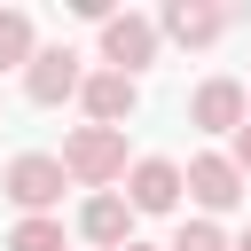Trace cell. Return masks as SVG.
I'll use <instances>...</instances> for the list:
<instances>
[{
	"label": "cell",
	"instance_id": "obj_15",
	"mask_svg": "<svg viewBox=\"0 0 251 251\" xmlns=\"http://www.w3.org/2000/svg\"><path fill=\"white\" fill-rule=\"evenodd\" d=\"M235 251H251V235H235Z\"/></svg>",
	"mask_w": 251,
	"mask_h": 251
},
{
	"label": "cell",
	"instance_id": "obj_12",
	"mask_svg": "<svg viewBox=\"0 0 251 251\" xmlns=\"http://www.w3.org/2000/svg\"><path fill=\"white\" fill-rule=\"evenodd\" d=\"M8 251H71V243H63V220H16Z\"/></svg>",
	"mask_w": 251,
	"mask_h": 251
},
{
	"label": "cell",
	"instance_id": "obj_2",
	"mask_svg": "<svg viewBox=\"0 0 251 251\" xmlns=\"http://www.w3.org/2000/svg\"><path fill=\"white\" fill-rule=\"evenodd\" d=\"M63 173H71L78 188L126 180V133H118V126H78V133L63 141Z\"/></svg>",
	"mask_w": 251,
	"mask_h": 251
},
{
	"label": "cell",
	"instance_id": "obj_9",
	"mask_svg": "<svg viewBox=\"0 0 251 251\" xmlns=\"http://www.w3.org/2000/svg\"><path fill=\"white\" fill-rule=\"evenodd\" d=\"M220 31H227V8H212V0H173L157 16V39H180V47H212Z\"/></svg>",
	"mask_w": 251,
	"mask_h": 251
},
{
	"label": "cell",
	"instance_id": "obj_4",
	"mask_svg": "<svg viewBox=\"0 0 251 251\" xmlns=\"http://www.w3.org/2000/svg\"><path fill=\"white\" fill-rule=\"evenodd\" d=\"M86 86V71H78V55L71 47H39L31 63H24V94L39 102V110H55V102H71Z\"/></svg>",
	"mask_w": 251,
	"mask_h": 251
},
{
	"label": "cell",
	"instance_id": "obj_10",
	"mask_svg": "<svg viewBox=\"0 0 251 251\" xmlns=\"http://www.w3.org/2000/svg\"><path fill=\"white\" fill-rule=\"evenodd\" d=\"M78 102H86V118H94V126H126V118H133V102H141V86H133L126 71H86Z\"/></svg>",
	"mask_w": 251,
	"mask_h": 251
},
{
	"label": "cell",
	"instance_id": "obj_1",
	"mask_svg": "<svg viewBox=\"0 0 251 251\" xmlns=\"http://www.w3.org/2000/svg\"><path fill=\"white\" fill-rule=\"evenodd\" d=\"M63 157H39V149H24V157H8V173H0V188H8V204L24 212V220H55V204H63Z\"/></svg>",
	"mask_w": 251,
	"mask_h": 251
},
{
	"label": "cell",
	"instance_id": "obj_17",
	"mask_svg": "<svg viewBox=\"0 0 251 251\" xmlns=\"http://www.w3.org/2000/svg\"><path fill=\"white\" fill-rule=\"evenodd\" d=\"M243 102H251V86H243Z\"/></svg>",
	"mask_w": 251,
	"mask_h": 251
},
{
	"label": "cell",
	"instance_id": "obj_3",
	"mask_svg": "<svg viewBox=\"0 0 251 251\" xmlns=\"http://www.w3.org/2000/svg\"><path fill=\"white\" fill-rule=\"evenodd\" d=\"M149 63H157V16H133V8L110 16V24H102V71H126V78H133V71H149Z\"/></svg>",
	"mask_w": 251,
	"mask_h": 251
},
{
	"label": "cell",
	"instance_id": "obj_6",
	"mask_svg": "<svg viewBox=\"0 0 251 251\" xmlns=\"http://www.w3.org/2000/svg\"><path fill=\"white\" fill-rule=\"evenodd\" d=\"M126 204L133 212H173L180 204V165L173 157H133L126 165Z\"/></svg>",
	"mask_w": 251,
	"mask_h": 251
},
{
	"label": "cell",
	"instance_id": "obj_16",
	"mask_svg": "<svg viewBox=\"0 0 251 251\" xmlns=\"http://www.w3.org/2000/svg\"><path fill=\"white\" fill-rule=\"evenodd\" d=\"M126 251H149V243H126Z\"/></svg>",
	"mask_w": 251,
	"mask_h": 251
},
{
	"label": "cell",
	"instance_id": "obj_13",
	"mask_svg": "<svg viewBox=\"0 0 251 251\" xmlns=\"http://www.w3.org/2000/svg\"><path fill=\"white\" fill-rule=\"evenodd\" d=\"M165 251H235V243L220 235V220H188V227H180V235H173Z\"/></svg>",
	"mask_w": 251,
	"mask_h": 251
},
{
	"label": "cell",
	"instance_id": "obj_8",
	"mask_svg": "<svg viewBox=\"0 0 251 251\" xmlns=\"http://www.w3.org/2000/svg\"><path fill=\"white\" fill-rule=\"evenodd\" d=\"M78 235H86L94 251H126V243H133V204L110 196V188L86 196V204H78Z\"/></svg>",
	"mask_w": 251,
	"mask_h": 251
},
{
	"label": "cell",
	"instance_id": "obj_11",
	"mask_svg": "<svg viewBox=\"0 0 251 251\" xmlns=\"http://www.w3.org/2000/svg\"><path fill=\"white\" fill-rule=\"evenodd\" d=\"M39 55V39H31V16L24 8H0V71H24Z\"/></svg>",
	"mask_w": 251,
	"mask_h": 251
},
{
	"label": "cell",
	"instance_id": "obj_14",
	"mask_svg": "<svg viewBox=\"0 0 251 251\" xmlns=\"http://www.w3.org/2000/svg\"><path fill=\"white\" fill-rule=\"evenodd\" d=\"M227 165H235V173H243V180H251V118H243V126H235V149H227Z\"/></svg>",
	"mask_w": 251,
	"mask_h": 251
},
{
	"label": "cell",
	"instance_id": "obj_7",
	"mask_svg": "<svg viewBox=\"0 0 251 251\" xmlns=\"http://www.w3.org/2000/svg\"><path fill=\"white\" fill-rule=\"evenodd\" d=\"M243 118H251V102H243L235 78H204V86L188 94V126H204V133H235Z\"/></svg>",
	"mask_w": 251,
	"mask_h": 251
},
{
	"label": "cell",
	"instance_id": "obj_5",
	"mask_svg": "<svg viewBox=\"0 0 251 251\" xmlns=\"http://www.w3.org/2000/svg\"><path fill=\"white\" fill-rule=\"evenodd\" d=\"M180 188L204 204V212H235L243 204V173L220 157V149H204V157H188V173H180Z\"/></svg>",
	"mask_w": 251,
	"mask_h": 251
}]
</instances>
